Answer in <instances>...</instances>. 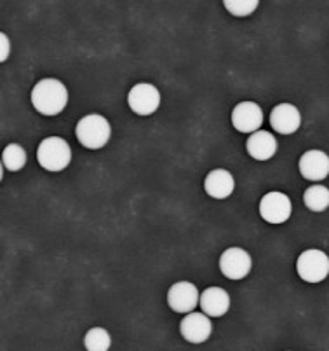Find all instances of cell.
Returning a JSON list of instances; mask_svg holds the SVG:
<instances>
[{"label": "cell", "instance_id": "10", "mask_svg": "<svg viewBox=\"0 0 329 351\" xmlns=\"http://www.w3.org/2000/svg\"><path fill=\"white\" fill-rule=\"evenodd\" d=\"M270 126L279 135H293L302 126V114L293 104H279L270 112Z\"/></svg>", "mask_w": 329, "mask_h": 351}, {"label": "cell", "instance_id": "19", "mask_svg": "<svg viewBox=\"0 0 329 351\" xmlns=\"http://www.w3.org/2000/svg\"><path fill=\"white\" fill-rule=\"evenodd\" d=\"M260 2L258 0H225V8L230 14L244 18V16L253 14L258 9Z\"/></svg>", "mask_w": 329, "mask_h": 351}, {"label": "cell", "instance_id": "15", "mask_svg": "<svg viewBox=\"0 0 329 351\" xmlns=\"http://www.w3.org/2000/svg\"><path fill=\"white\" fill-rule=\"evenodd\" d=\"M277 140L272 133L260 130V132L249 135L248 142H246V151L256 161H268L272 159L277 152Z\"/></svg>", "mask_w": 329, "mask_h": 351}, {"label": "cell", "instance_id": "16", "mask_svg": "<svg viewBox=\"0 0 329 351\" xmlns=\"http://www.w3.org/2000/svg\"><path fill=\"white\" fill-rule=\"evenodd\" d=\"M303 203L311 212H324L329 206V189L321 184L311 186L303 194Z\"/></svg>", "mask_w": 329, "mask_h": 351}, {"label": "cell", "instance_id": "14", "mask_svg": "<svg viewBox=\"0 0 329 351\" xmlns=\"http://www.w3.org/2000/svg\"><path fill=\"white\" fill-rule=\"evenodd\" d=\"M234 189V175L223 170V168L211 170L204 180V191H206L207 196L215 197V199H226L228 196H232Z\"/></svg>", "mask_w": 329, "mask_h": 351}, {"label": "cell", "instance_id": "6", "mask_svg": "<svg viewBox=\"0 0 329 351\" xmlns=\"http://www.w3.org/2000/svg\"><path fill=\"white\" fill-rule=\"evenodd\" d=\"M258 210H260V215L265 222L277 226L289 220L293 213V205L291 199L286 194L272 191V193H267L261 197Z\"/></svg>", "mask_w": 329, "mask_h": 351}, {"label": "cell", "instance_id": "17", "mask_svg": "<svg viewBox=\"0 0 329 351\" xmlns=\"http://www.w3.org/2000/svg\"><path fill=\"white\" fill-rule=\"evenodd\" d=\"M27 151L19 143H9L4 152H2V165L9 171L23 170L25 165H27Z\"/></svg>", "mask_w": 329, "mask_h": 351}, {"label": "cell", "instance_id": "1", "mask_svg": "<svg viewBox=\"0 0 329 351\" xmlns=\"http://www.w3.org/2000/svg\"><path fill=\"white\" fill-rule=\"evenodd\" d=\"M31 105L42 116H57L68 104V89L62 81L53 77L40 79L31 89Z\"/></svg>", "mask_w": 329, "mask_h": 351}, {"label": "cell", "instance_id": "3", "mask_svg": "<svg viewBox=\"0 0 329 351\" xmlns=\"http://www.w3.org/2000/svg\"><path fill=\"white\" fill-rule=\"evenodd\" d=\"M37 161L44 170L57 173L65 170L72 161V149L66 140L60 136H47L38 143Z\"/></svg>", "mask_w": 329, "mask_h": 351}, {"label": "cell", "instance_id": "18", "mask_svg": "<svg viewBox=\"0 0 329 351\" xmlns=\"http://www.w3.org/2000/svg\"><path fill=\"white\" fill-rule=\"evenodd\" d=\"M84 346L88 351H108L111 346V337L107 328L94 327L85 332Z\"/></svg>", "mask_w": 329, "mask_h": 351}, {"label": "cell", "instance_id": "4", "mask_svg": "<svg viewBox=\"0 0 329 351\" xmlns=\"http://www.w3.org/2000/svg\"><path fill=\"white\" fill-rule=\"evenodd\" d=\"M296 273L306 283L324 282L329 274V257L317 248L305 250L296 261Z\"/></svg>", "mask_w": 329, "mask_h": 351}, {"label": "cell", "instance_id": "20", "mask_svg": "<svg viewBox=\"0 0 329 351\" xmlns=\"http://www.w3.org/2000/svg\"><path fill=\"white\" fill-rule=\"evenodd\" d=\"M0 43H2V56H0V62H5L9 56V49H11V46H9L8 35L0 34Z\"/></svg>", "mask_w": 329, "mask_h": 351}, {"label": "cell", "instance_id": "11", "mask_svg": "<svg viewBox=\"0 0 329 351\" xmlns=\"http://www.w3.org/2000/svg\"><path fill=\"white\" fill-rule=\"evenodd\" d=\"M180 332L183 339L190 344H202L211 337L213 324H211V318L206 317L204 313H190L181 320Z\"/></svg>", "mask_w": 329, "mask_h": 351}, {"label": "cell", "instance_id": "9", "mask_svg": "<svg viewBox=\"0 0 329 351\" xmlns=\"http://www.w3.org/2000/svg\"><path fill=\"white\" fill-rule=\"evenodd\" d=\"M200 292L190 282H178L168 290V304L174 313L190 315L199 306Z\"/></svg>", "mask_w": 329, "mask_h": 351}, {"label": "cell", "instance_id": "2", "mask_svg": "<svg viewBox=\"0 0 329 351\" xmlns=\"http://www.w3.org/2000/svg\"><path fill=\"white\" fill-rule=\"evenodd\" d=\"M75 135L82 147L89 151H98L110 142L111 126L107 117L100 114H89L77 123Z\"/></svg>", "mask_w": 329, "mask_h": 351}, {"label": "cell", "instance_id": "5", "mask_svg": "<svg viewBox=\"0 0 329 351\" xmlns=\"http://www.w3.org/2000/svg\"><path fill=\"white\" fill-rule=\"evenodd\" d=\"M127 105L138 116H152L161 107V91L148 82H140L127 93Z\"/></svg>", "mask_w": 329, "mask_h": 351}, {"label": "cell", "instance_id": "12", "mask_svg": "<svg viewBox=\"0 0 329 351\" xmlns=\"http://www.w3.org/2000/svg\"><path fill=\"white\" fill-rule=\"evenodd\" d=\"M300 173L311 182H321L329 175V156L322 151H306L300 158Z\"/></svg>", "mask_w": 329, "mask_h": 351}, {"label": "cell", "instance_id": "13", "mask_svg": "<svg viewBox=\"0 0 329 351\" xmlns=\"http://www.w3.org/2000/svg\"><path fill=\"white\" fill-rule=\"evenodd\" d=\"M199 306L206 317L220 318L230 309V295L222 287H207L200 293Z\"/></svg>", "mask_w": 329, "mask_h": 351}, {"label": "cell", "instance_id": "7", "mask_svg": "<svg viewBox=\"0 0 329 351\" xmlns=\"http://www.w3.org/2000/svg\"><path fill=\"white\" fill-rule=\"evenodd\" d=\"M253 267V258L244 248L241 247H230L220 257V269L223 276L228 280H242L251 273Z\"/></svg>", "mask_w": 329, "mask_h": 351}, {"label": "cell", "instance_id": "8", "mask_svg": "<svg viewBox=\"0 0 329 351\" xmlns=\"http://www.w3.org/2000/svg\"><path fill=\"white\" fill-rule=\"evenodd\" d=\"M230 121L239 133L253 135V133L260 132L261 124H263V110L254 101H241L232 110Z\"/></svg>", "mask_w": 329, "mask_h": 351}]
</instances>
